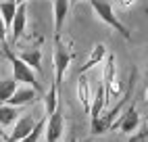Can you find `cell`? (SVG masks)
Returning <instances> with one entry per match:
<instances>
[{"label":"cell","instance_id":"6da1fadb","mask_svg":"<svg viewBox=\"0 0 148 142\" xmlns=\"http://www.w3.org/2000/svg\"><path fill=\"white\" fill-rule=\"evenodd\" d=\"M136 84H138V69H132L130 71V79H127V88H125V94L123 98L117 103L113 109H108L106 113H100L96 119H92V134L96 136H102L106 134L108 130H111V123L119 117V113L132 103V98H134V90H136Z\"/></svg>","mask_w":148,"mask_h":142},{"label":"cell","instance_id":"7a4b0ae2","mask_svg":"<svg viewBox=\"0 0 148 142\" xmlns=\"http://www.w3.org/2000/svg\"><path fill=\"white\" fill-rule=\"evenodd\" d=\"M2 52H4V57L8 59V63H11L13 79H15V82H17V84H27L29 88H34L36 92H42V86H40V82H38L36 73L13 52L11 48H8V44H2Z\"/></svg>","mask_w":148,"mask_h":142},{"label":"cell","instance_id":"3957f363","mask_svg":"<svg viewBox=\"0 0 148 142\" xmlns=\"http://www.w3.org/2000/svg\"><path fill=\"white\" fill-rule=\"evenodd\" d=\"M90 4H92L94 13H96V17L100 19V21H104L108 27H113L115 32H119V34H121V38L130 42V40H132V34H130V29H127V27H125V25L119 21V17L115 15L113 6L108 4L106 0H90Z\"/></svg>","mask_w":148,"mask_h":142},{"label":"cell","instance_id":"277c9868","mask_svg":"<svg viewBox=\"0 0 148 142\" xmlns=\"http://www.w3.org/2000/svg\"><path fill=\"white\" fill-rule=\"evenodd\" d=\"M104 71H102V86H104V94H106V105L111 103V100H115L117 96L121 94V82H119V77H117V59L115 54H106L104 57Z\"/></svg>","mask_w":148,"mask_h":142},{"label":"cell","instance_id":"5b68a950","mask_svg":"<svg viewBox=\"0 0 148 142\" xmlns=\"http://www.w3.org/2000/svg\"><path fill=\"white\" fill-rule=\"evenodd\" d=\"M138 125H140V113H138L136 105L130 103L119 113V117L111 123V130H121V132H125V134H132V132L138 130Z\"/></svg>","mask_w":148,"mask_h":142},{"label":"cell","instance_id":"8992f818","mask_svg":"<svg viewBox=\"0 0 148 142\" xmlns=\"http://www.w3.org/2000/svg\"><path fill=\"white\" fill-rule=\"evenodd\" d=\"M65 132V119H63V111L56 109L52 115L46 117V128H44V134H46V142H58Z\"/></svg>","mask_w":148,"mask_h":142},{"label":"cell","instance_id":"52a82bcc","mask_svg":"<svg viewBox=\"0 0 148 142\" xmlns=\"http://www.w3.org/2000/svg\"><path fill=\"white\" fill-rule=\"evenodd\" d=\"M69 63H71V54L65 50V46H63V42H61V38H56V48H54V71H56L54 84H56V86H61L63 75H65V71H67Z\"/></svg>","mask_w":148,"mask_h":142},{"label":"cell","instance_id":"ba28073f","mask_svg":"<svg viewBox=\"0 0 148 142\" xmlns=\"http://www.w3.org/2000/svg\"><path fill=\"white\" fill-rule=\"evenodd\" d=\"M25 21H27V6H25V4H17L13 23H11V27H8V36H11L13 42H17V40L23 36V32H25Z\"/></svg>","mask_w":148,"mask_h":142},{"label":"cell","instance_id":"9c48e42d","mask_svg":"<svg viewBox=\"0 0 148 142\" xmlns=\"http://www.w3.org/2000/svg\"><path fill=\"white\" fill-rule=\"evenodd\" d=\"M38 96V92L34 88H29V86H23V88H17L15 90V94L6 100V105H11V107H23V105H29V103H34Z\"/></svg>","mask_w":148,"mask_h":142},{"label":"cell","instance_id":"30bf717a","mask_svg":"<svg viewBox=\"0 0 148 142\" xmlns=\"http://www.w3.org/2000/svg\"><path fill=\"white\" fill-rule=\"evenodd\" d=\"M36 125V121L32 117H21V119H17L15 121V130H13V134L6 138V142H21L29 132H32V128Z\"/></svg>","mask_w":148,"mask_h":142},{"label":"cell","instance_id":"8fae6325","mask_svg":"<svg viewBox=\"0 0 148 142\" xmlns=\"http://www.w3.org/2000/svg\"><path fill=\"white\" fill-rule=\"evenodd\" d=\"M77 98H79V105L84 107V111L88 113L92 105V88L84 73H79V79H77Z\"/></svg>","mask_w":148,"mask_h":142},{"label":"cell","instance_id":"7c38bea8","mask_svg":"<svg viewBox=\"0 0 148 142\" xmlns=\"http://www.w3.org/2000/svg\"><path fill=\"white\" fill-rule=\"evenodd\" d=\"M106 54H108V52H106V46H104V44H94L92 50H90V57H88V59H86V63L82 65V73L86 75L88 71L94 69L98 63H102Z\"/></svg>","mask_w":148,"mask_h":142},{"label":"cell","instance_id":"4fadbf2b","mask_svg":"<svg viewBox=\"0 0 148 142\" xmlns=\"http://www.w3.org/2000/svg\"><path fill=\"white\" fill-rule=\"evenodd\" d=\"M104 107H106V94H104V86H102V82H100V84H98V88H96V92L92 94V105H90V111H88L90 119H96V117L104 111Z\"/></svg>","mask_w":148,"mask_h":142},{"label":"cell","instance_id":"5bb4252c","mask_svg":"<svg viewBox=\"0 0 148 142\" xmlns=\"http://www.w3.org/2000/svg\"><path fill=\"white\" fill-rule=\"evenodd\" d=\"M69 6H71L69 0H54V36L56 38H61V29L69 13Z\"/></svg>","mask_w":148,"mask_h":142},{"label":"cell","instance_id":"9a60e30c","mask_svg":"<svg viewBox=\"0 0 148 142\" xmlns=\"http://www.w3.org/2000/svg\"><path fill=\"white\" fill-rule=\"evenodd\" d=\"M19 59L23 61V63L34 71V73H42V52L40 50H27V52H21V54H17Z\"/></svg>","mask_w":148,"mask_h":142},{"label":"cell","instance_id":"2e32d148","mask_svg":"<svg viewBox=\"0 0 148 142\" xmlns=\"http://www.w3.org/2000/svg\"><path fill=\"white\" fill-rule=\"evenodd\" d=\"M17 119H19V109L17 107H11V105H6V103L0 105V128L13 125Z\"/></svg>","mask_w":148,"mask_h":142},{"label":"cell","instance_id":"e0dca14e","mask_svg":"<svg viewBox=\"0 0 148 142\" xmlns=\"http://www.w3.org/2000/svg\"><path fill=\"white\" fill-rule=\"evenodd\" d=\"M44 109H46V117L52 115L54 111L58 109V86L52 82L50 90H48V94L44 96Z\"/></svg>","mask_w":148,"mask_h":142},{"label":"cell","instance_id":"ac0fdd59","mask_svg":"<svg viewBox=\"0 0 148 142\" xmlns=\"http://www.w3.org/2000/svg\"><path fill=\"white\" fill-rule=\"evenodd\" d=\"M15 11H17V4L13 2V0L0 2V17H2V23H4V27H6V32H8V27H11V23H13Z\"/></svg>","mask_w":148,"mask_h":142},{"label":"cell","instance_id":"d6986e66","mask_svg":"<svg viewBox=\"0 0 148 142\" xmlns=\"http://www.w3.org/2000/svg\"><path fill=\"white\" fill-rule=\"evenodd\" d=\"M17 88H19V84L15 82L13 77L0 79V103H6V100L15 94V90H17Z\"/></svg>","mask_w":148,"mask_h":142},{"label":"cell","instance_id":"ffe728a7","mask_svg":"<svg viewBox=\"0 0 148 142\" xmlns=\"http://www.w3.org/2000/svg\"><path fill=\"white\" fill-rule=\"evenodd\" d=\"M44 128H46V117L44 119H40V121H36V125L32 128V132L21 140V142H38L40 140V136L44 134Z\"/></svg>","mask_w":148,"mask_h":142},{"label":"cell","instance_id":"44dd1931","mask_svg":"<svg viewBox=\"0 0 148 142\" xmlns=\"http://www.w3.org/2000/svg\"><path fill=\"white\" fill-rule=\"evenodd\" d=\"M127 142H148V128L144 125V128H142L140 132H136V134H132Z\"/></svg>","mask_w":148,"mask_h":142},{"label":"cell","instance_id":"7402d4cb","mask_svg":"<svg viewBox=\"0 0 148 142\" xmlns=\"http://www.w3.org/2000/svg\"><path fill=\"white\" fill-rule=\"evenodd\" d=\"M6 38H8V32L2 23V17H0V44H6Z\"/></svg>","mask_w":148,"mask_h":142},{"label":"cell","instance_id":"603a6c76","mask_svg":"<svg viewBox=\"0 0 148 142\" xmlns=\"http://www.w3.org/2000/svg\"><path fill=\"white\" fill-rule=\"evenodd\" d=\"M136 2H138V0H119V6L121 8H132Z\"/></svg>","mask_w":148,"mask_h":142},{"label":"cell","instance_id":"cb8c5ba5","mask_svg":"<svg viewBox=\"0 0 148 142\" xmlns=\"http://www.w3.org/2000/svg\"><path fill=\"white\" fill-rule=\"evenodd\" d=\"M6 138V132H4V128H0V140H4Z\"/></svg>","mask_w":148,"mask_h":142},{"label":"cell","instance_id":"d4e9b609","mask_svg":"<svg viewBox=\"0 0 148 142\" xmlns=\"http://www.w3.org/2000/svg\"><path fill=\"white\" fill-rule=\"evenodd\" d=\"M15 4H25V0H13Z\"/></svg>","mask_w":148,"mask_h":142},{"label":"cell","instance_id":"484cf974","mask_svg":"<svg viewBox=\"0 0 148 142\" xmlns=\"http://www.w3.org/2000/svg\"><path fill=\"white\" fill-rule=\"evenodd\" d=\"M69 142H77V138H75V136H71V138H69Z\"/></svg>","mask_w":148,"mask_h":142},{"label":"cell","instance_id":"4316f807","mask_svg":"<svg viewBox=\"0 0 148 142\" xmlns=\"http://www.w3.org/2000/svg\"><path fill=\"white\" fill-rule=\"evenodd\" d=\"M69 2H79V0H69Z\"/></svg>","mask_w":148,"mask_h":142}]
</instances>
